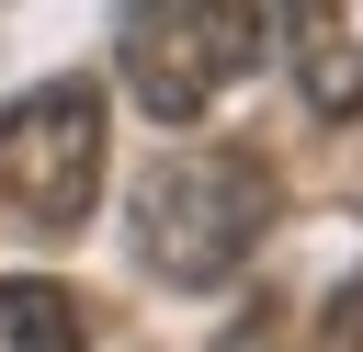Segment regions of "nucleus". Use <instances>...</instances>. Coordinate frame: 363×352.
<instances>
[{"label": "nucleus", "instance_id": "3", "mask_svg": "<svg viewBox=\"0 0 363 352\" xmlns=\"http://www.w3.org/2000/svg\"><path fill=\"white\" fill-rule=\"evenodd\" d=\"M0 204L45 238H68L102 204V91L91 79H45L0 102Z\"/></svg>", "mask_w": 363, "mask_h": 352}, {"label": "nucleus", "instance_id": "2", "mask_svg": "<svg viewBox=\"0 0 363 352\" xmlns=\"http://www.w3.org/2000/svg\"><path fill=\"white\" fill-rule=\"evenodd\" d=\"M272 45V0H125V91L159 125L216 114Z\"/></svg>", "mask_w": 363, "mask_h": 352}, {"label": "nucleus", "instance_id": "1", "mask_svg": "<svg viewBox=\"0 0 363 352\" xmlns=\"http://www.w3.org/2000/svg\"><path fill=\"white\" fill-rule=\"evenodd\" d=\"M272 216H284L272 159H250V148H182V159H159L136 182V261L170 295H216V284L250 273V250L272 238Z\"/></svg>", "mask_w": 363, "mask_h": 352}, {"label": "nucleus", "instance_id": "4", "mask_svg": "<svg viewBox=\"0 0 363 352\" xmlns=\"http://www.w3.org/2000/svg\"><path fill=\"white\" fill-rule=\"evenodd\" d=\"M284 23V68L306 91L318 125H352L363 114V0H272Z\"/></svg>", "mask_w": 363, "mask_h": 352}, {"label": "nucleus", "instance_id": "5", "mask_svg": "<svg viewBox=\"0 0 363 352\" xmlns=\"http://www.w3.org/2000/svg\"><path fill=\"white\" fill-rule=\"evenodd\" d=\"M0 352H79V307L57 284H0Z\"/></svg>", "mask_w": 363, "mask_h": 352}]
</instances>
